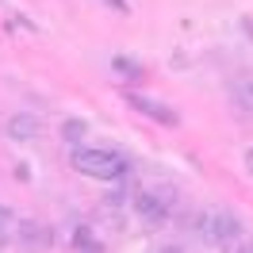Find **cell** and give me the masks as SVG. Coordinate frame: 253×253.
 Wrapping results in <instances>:
<instances>
[{"label": "cell", "instance_id": "obj_1", "mask_svg": "<svg viewBox=\"0 0 253 253\" xmlns=\"http://www.w3.org/2000/svg\"><path fill=\"white\" fill-rule=\"evenodd\" d=\"M73 169H81L84 176H96V180H119V176L130 173V161L115 150H84L77 146L73 150Z\"/></svg>", "mask_w": 253, "mask_h": 253}, {"label": "cell", "instance_id": "obj_2", "mask_svg": "<svg viewBox=\"0 0 253 253\" xmlns=\"http://www.w3.org/2000/svg\"><path fill=\"white\" fill-rule=\"evenodd\" d=\"M200 230H204L207 242H215V246H230L238 234H242V222L230 215V211H222V207H211L200 215Z\"/></svg>", "mask_w": 253, "mask_h": 253}, {"label": "cell", "instance_id": "obj_3", "mask_svg": "<svg viewBox=\"0 0 253 253\" xmlns=\"http://www.w3.org/2000/svg\"><path fill=\"white\" fill-rule=\"evenodd\" d=\"M173 192H142L138 200H134V207H138V215L150 222H165V215H169V207H173V200H169Z\"/></svg>", "mask_w": 253, "mask_h": 253}, {"label": "cell", "instance_id": "obj_4", "mask_svg": "<svg viewBox=\"0 0 253 253\" xmlns=\"http://www.w3.org/2000/svg\"><path fill=\"white\" fill-rule=\"evenodd\" d=\"M134 108L142 111V115H150V119H161L165 126H176V111H169L165 104H158V100H150V96H138V92H130L126 96Z\"/></svg>", "mask_w": 253, "mask_h": 253}, {"label": "cell", "instance_id": "obj_5", "mask_svg": "<svg viewBox=\"0 0 253 253\" xmlns=\"http://www.w3.org/2000/svg\"><path fill=\"white\" fill-rule=\"evenodd\" d=\"M39 130H42V123L35 115H12L8 119V138H16V142H31V138H39Z\"/></svg>", "mask_w": 253, "mask_h": 253}, {"label": "cell", "instance_id": "obj_6", "mask_svg": "<svg viewBox=\"0 0 253 253\" xmlns=\"http://www.w3.org/2000/svg\"><path fill=\"white\" fill-rule=\"evenodd\" d=\"M84 134H88V126L81 123V119H65V126H62V138L69 146H81V138H84Z\"/></svg>", "mask_w": 253, "mask_h": 253}, {"label": "cell", "instance_id": "obj_7", "mask_svg": "<svg viewBox=\"0 0 253 253\" xmlns=\"http://www.w3.org/2000/svg\"><path fill=\"white\" fill-rule=\"evenodd\" d=\"M73 246H81V250H96V246H100V238L92 234V226H77V234H73Z\"/></svg>", "mask_w": 253, "mask_h": 253}, {"label": "cell", "instance_id": "obj_8", "mask_svg": "<svg viewBox=\"0 0 253 253\" xmlns=\"http://www.w3.org/2000/svg\"><path fill=\"white\" fill-rule=\"evenodd\" d=\"M115 69H119V73H130V81L138 77V65H134V62H126V58H115Z\"/></svg>", "mask_w": 253, "mask_h": 253}, {"label": "cell", "instance_id": "obj_9", "mask_svg": "<svg viewBox=\"0 0 253 253\" xmlns=\"http://www.w3.org/2000/svg\"><path fill=\"white\" fill-rule=\"evenodd\" d=\"M238 96H242V100H246V104H250V108H253V81H246V84L238 88Z\"/></svg>", "mask_w": 253, "mask_h": 253}, {"label": "cell", "instance_id": "obj_10", "mask_svg": "<svg viewBox=\"0 0 253 253\" xmlns=\"http://www.w3.org/2000/svg\"><path fill=\"white\" fill-rule=\"evenodd\" d=\"M246 161H250V165H253V154H246Z\"/></svg>", "mask_w": 253, "mask_h": 253}]
</instances>
